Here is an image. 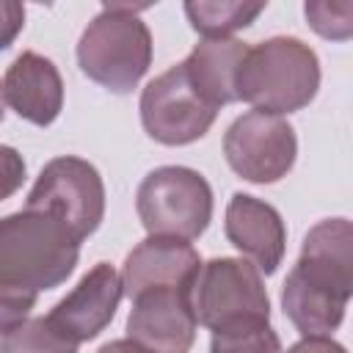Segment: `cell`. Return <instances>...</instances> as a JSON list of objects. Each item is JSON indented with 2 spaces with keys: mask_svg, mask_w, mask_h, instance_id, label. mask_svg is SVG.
Listing matches in <instances>:
<instances>
[{
  "mask_svg": "<svg viewBox=\"0 0 353 353\" xmlns=\"http://www.w3.org/2000/svg\"><path fill=\"white\" fill-rule=\"evenodd\" d=\"M199 270H201L199 251L188 240L149 234L124 259V268H121L124 295L135 301L138 295L152 290L190 287Z\"/></svg>",
  "mask_w": 353,
  "mask_h": 353,
  "instance_id": "obj_12",
  "label": "cell"
},
{
  "mask_svg": "<svg viewBox=\"0 0 353 353\" xmlns=\"http://www.w3.org/2000/svg\"><path fill=\"white\" fill-rule=\"evenodd\" d=\"M229 168L256 185H270L287 176L298 157V138L284 116L248 110L237 116L223 135Z\"/></svg>",
  "mask_w": 353,
  "mask_h": 353,
  "instance_id": "obj_8",
  "label": "cell"
},
{
  "mask_svg": "<svg viewBox=\"0 0 353 353\" xmlns=\"http://www.w3.org/2000/svg\"><path fill=\"white\" fill-rule=\"evenodd\" d=\"M121 298H124L121 273H116L113 265L99 262L50 309L47 317L69 339L80 345L99 336L110 325Z\"/></svg>",
  "mask_w": 353,
  "mask_h": 353,
  "instance_id": "obj_10",
  "label": "cell"
},
{
  "mask_svg": "<svg viewBox=\"0 0 353 353\" xmlns=\"http://www.w3.org/2000/svg\"><path fill=\"white\" fill-rule=\"evenodd\" d=\"M287 353H347V347L331 336H303Z\"/></svg>",
  "mask_w": 353,
  "mask_h": 353,
  "instance_id": "obj_21",
  "label": "cell"
},
{
  "mask_svg": "<svg viewBox=\"0 0 353 353\" xmlns=\"http://www.w3.org/2000/svg\"><path fill=\"white\" fill-rule=\"evenodd\" d=\"M281 306L290 323L303 334V336H331L342 320L347 303L328 295L325 290L314 287L306 281L295 268L287 273L284 287H281Z\"/></svg>",
  "mask_w": 353,
  "mask_h": 353,
  "instance_id": "obj_16",
  "label": "cell"
},
{
  "mask_svg": "<svg viewBox=\"0 0 353 353\" xmlns=\"http://www.w3.org/2000/svg\"><path fill=\"white\" fill-rule=\"evenodd\" d=\"M143 6L108 3L77 41V63L88 80L130 94L152 66V33L138 17Z\"/></svg>",
  "mask_w": 353,
  "mask_h": 353,
  "instance_id": "obj_3",
  "label": "cell"
},
{
  "mask_svg": "<svg viewBox=\"0 0 353 353\" xmlns=\"http://www.w3.org/2000/svg\"><path fill=\"white\" fill-rule=\"evenodd\" d=\"M303 17L309 28L328 41L353 39V0H309Z\"/></svg>",
  "mask_w": 353,
  "mask_h": 353,
  "instance_id": "obj_20",
  "label": "cell"
},
{
  "mask_svg": "<svg viewBox=\"0 0 353 353\" xmlns=\"http://www.w3.org/2000/svg\"><path fill=\"white\" fill-rule=\"evenodd\" d=\"M3 154H6V165H11V163H17V152L14 149H3ZM19 179H25V171H11L8 168V185H6V196L17 188V182Z\"/></svg>",
  "mask_w": 353,
  "mask_h": 353,
  "instance_id": "obj_23",
  "label": "cell"
},
{
  "mask_svg": "<svg viewBox=\"0 0 353 353\" xmlns=\"http://www.w3.org/2000/svg\"><path fill=\"white\" fill-rule=\"evenodd\" d=\"M262 11H265V3H237V0L185 3L190 28L204 39H232V33L248 28Z\"/></svg>",
  "mask_w": 353,
  "mask_h": 353,
  "instance_id": "obj_17",
  "label": "cell"
},
{
  "mask_svg": "<svg viewBox=\"0 0 353 353\" xmlns=\"http://www.w3.org/2000/svg\"><path fill=\"white\" fill-rule=\"evenodd\" d=\"M0 353H77V342L44 314L3 328Z\"/></svg>",
  "mask_w": 353,
  "mask_h": 353,
  "instance_id": "obj_18",
  "label": "cell"
},
{
  "mask_svg": "<svg viewBox=\"0 0 353 353\" xmlns=\"http://www.w3.org/2000/svg\"><path fill=\"white\" fill-rule=\"evenodd\" d=\"M97 353H152V350L127 336V339H110V342H105Z\"/></svg>",
  "mask_w": 353,
  "mask_h": 353,
  "instance_id": "obj_22",
  "label": "cell"
},
{
  "mask_svg": "<svg viewBox=\"0 0 353 353\" xmlns=\"http://www.w3.org/2000/svg\"><path fill=\"white\" fill-rule=\"evenodd\" d=\"M245 55L248 44H243L240 39H204L190 50L182 63L196 91L221 110L223 105L240 102L237 80Z\"/></svg>",
  "mask_w": 353,
  "mask_h": 353,
  "instance_id": "obj_15",
  "label": "cell"
},
{
  "mask_svg": "<svg viewBox=\"0 0 353 353\" xmlns=\"http://www.w3.org/2000/svg\"><path fill=\"white\" fill-rule=\"evenodd\" d=\"M223 232L226 240L265 276L279 270L287 248V229L273 204L248 193H234L226 204Z\"/></svg>",
  "mask_w": 353,
  "mask_h": 353,
  "instance_id": "obj_13",
  "label": "cell"
},
{
  "mask_svg": "<svg viewBox=\"0 0 353 353\" xmlns=\"http://www.w3.org/2000/svg\"><path fill=\"white\" fill-rule=\"evenodd\" d=\"M141 124L163 146H185L207 135L218 108L210 105L188 77L185 63L157 74L141 94Z\"/></svg>",
  "mask_w": 353,
  "mask_h": 353,
  "instance_id": "obj_7",
  "label": "cell"
},
{
  "mask_svg": "<svg viewBox=\"0 0 353 353\" xmlns=\"http://www.w3.org/2000/svg\"><path fill=\"white\" fill-rule=\"evenodd\" d=\"M25 210H39L72 229L83 243L105 218V185L99 171L74 154L50 160L28 193Z\"/></svg>",
  "mask_w": 353,
  "mask_h": 353,
  "instance_id": "obj_6",
  "label": "cell"
},
{
  "mask_svg": "<svg viewBox=\"0 0 353 353\" xmlns=\"http://www.w3.org/2000/svg\"><path fill=\"white\" fill-rule=\"evenodd\" d=\"M320 88L317 52L295 36H273L254 47L240 66V99L273 116L306 108Z\"/></svg>",
  "mask_w": 353,
  "mask_h": 353,
  "instance_id": "obj_2",
  "label": "cell"
},
{
  "mask_svg": "<svg viewBox=\"0 0 353 353\" xmlns=\"http://www.w3.org/2000/svg\"><path fill=\"white\" fill-rule=\"evenodd\" d=\"M292 268L314 287L347 303L353 298V221H317L306 232L301 243V256Z\"/></svg>",
  "mask_w": 353,
  "mask_h": 353,
  "instance_id": "obj_11",
  "label": "cell"
},
{
  "mask_svg": "<svg viewBox=\"0 0 353 353\" xmlns=\"http://www.w3.org/2000/svg\"><path fill=\"white\" fill-rule=\"evenodd\" d=\"M80 240L66 223L39 210L0 221V314L3 328L28 320L39 292L61 287L77 268Z\"/></svg>",
  "mask_w": 353,
  "mask_h": 353,
  "instance_id": "obj_1",
  "label": "cell"
},
{
  "mask_svg": "<svg viewBox=\"0 0 353 353\" xmlns=\"http://www.w3.org/2000/svg\"><path fill=\"white\" fill-rule=\"evenodd\" d=\"M190 301L199 325L210 331L245 317L270 320V298L262 270L240 256H215L201 262L190 287Z\"/></svg>",
  "mask_w": 353,
  "mask_h": 353,
  "instance_id": "obj_5",
  "label": "cell"
},
{
  "mask_svg": "<svg viewBox=\"0 0 353 353\" xmlns=\"http://www.w3.org/2000/svg\"><path fill=\"white\" fill-rule=\"evenodd\" d=\"M135 210L152 237L196 240L212 221V188L188 165H160L143 176Z\"/></svg>",
  "mask_w": 353,
  "mask_h": 353,
  "instance_id": "obj_4",
  "label": "cell"
},
{
  "mask_svg": "<svg viewBox=\"0 0 353 353\" xmlns=\"http://www.w3.org/2000/svg\"><path fill=\"white\" fill-rule=\"evenodd\" d=\"M3 102L19 119L36 127H50L63 110V80L58 66L50 58L25 50L3 74Z\"/></svg>",
  "mask_w": 353,
  "mask_h": 353,
  "instance_id": "obj_14",
  "label": "cell"
},
{
  "mask_svg": "<svg viewBox=\"0 0 353 353\" xmlns=\"http://www.w3.org/2000/svg\"><path fill=\"white\" fill-rule=\"evenodd\" d=\"M210 353H281V339L270 320L245 317L212 331Z\"/></svg>",
  "mask_w": 353,
  "mask_h": 353,
  "instance_id": "obj_19",
  "label": "cell"
},
{
  "mask_svg": "<svg viewBox=\"0 0 353 353\" xmlns=\"http://www.w3.org/2000/svg\"><path fill=\"white\" fill-rule=\"evenodd\" d=\"M190 287L152 290L138 295L127 317V336L152 353H188L199 328Z\"/></svg>",
  "mask_w": 353,
  "mask_h": 353,
  "instance_id": "obj_9",
  "label": "cell"
}]
</instances>
